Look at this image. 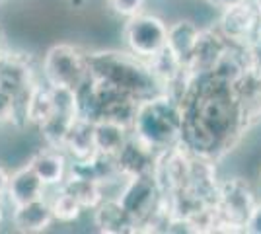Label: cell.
Returning a JSON list of instances; mask_svg holds the SVG:
<instances>
[{
	"label": "cell",
	"instance_id": "6da1fadb",
	"mask_svg": "<svg viewBox=\"0 0 261 234\" xmlns=\"http://www.w3.org/2000/svg\"><path fill=\"white\" fill-rule=\"evenodd\" d=\"M184 133L181 145L195 154L222 160L232 152L250 129L232 84L211 72L197 74L181 101Z\"/></svg>",
	"mask_w": 261,
	"mask_h": 234
},
{
	"label": "cell",
	"instance_id": "7a4b0ae2",
	"mask_svg": "<svg viewBox=\"0 0 261 234\" xmlns=\"http://www.w3.org/2000/svg\"><path fill=\"white\" fill-rule=\"evenodd\" d=\"M90 78L119 90L135 100L160 94V86L146 61L135 57L123 47L92 49L88 53Z\"/></svg>",
	"mask_w": 261,
	"mask_h": 234
},
{
	"label": "cell",
	"instance_id": "3957f363",
	"mask_svg": "<svg viewBox=\"0 0 261 234\" xmlns=\"http://www.w3.org/2000/svg\"><path fill=\"white\" fill-rule=\"evenodd\" d=\"M130 133L156 152L179 145L184 133L181 101L164 92L141 100L130 125Z\"/></svg>",
	"mask_w": 261,
	"mask_h": 234
},
{
	"label": "cell",
	"instance_id": "277c9868",
	"mask_svg": "<svg viewBox=\"0 0 261 234\" xmlns=\"http://www.w3.org/2000/svg\"><path fill=\"white\" fill-rule=\"evenodd\" d=\"M88 53L74 41H55L39 57V76L53 88L78 90L90 78Z\"/></svg>",
	"mask_w": 261,
	"mask_h": 234
},
{
	"label": "cell",
	"instance_id": "5b68a950",
	"mask_svg": "<svg viewBox=\"0 0 261 234\" xmlns=\"http://www.w3.org/2000/svg\"><path fill=\"white\" fill-rule=\"evenodd\" d=\"M257 201L259 195L248 179L240 176L220 178L215 195V207L218 213L217 232H244V224Z\"/></svg>",
	"mask_w": 261,
	"mask_h": 234
},
{
	"label": "cell",
	"instance_id": "8992f818",
	"mask_svg": "<svg viewBox=\"0 0 261 234\" xmlns=\"http://www.w3.org/2000/svg\"><path fill=\"white\" fill-rule=\"evenodd\" d=\"M121 23V47L142 61H152L166 47L168 20L160 14L144 10Z\"/></svg>",
	"mask_w": 261,
	"mask_h": 234
},
{
	"label": "cell",
	"instance_id": "52a82bcc",
	"mask_svg": "<svg viewBox=\"0 0 261 234\" xmlns=\"http://www.w3.org/2000/svg\"><path fill=\"white\" fill-rule=\"evenodd\" d=\"M117 201L125 207V211L139 224V232H146L154 215L162 209L166 195L162 193L154 174H142L135 178H127Z\"/></svg>",
	"mask_w": 261,
	"mask_h": 234
},
{
	"label": "cell",
	"instance_id": "ba28073f",
	"mask_svg": "<svg viewBox=\"0 0 261 234\" xmlns=\"http://www.w3.org/2000/svg\"><path fill=\"white\" fill-rule=\"evenodd\" d=\"M259 14L255 0H240L236 4L220 8L213 23L228 43L248 45L257 35Z\"/></svg>",
	"mask_w": 261,
	"mask_h": 234
},
{
	"label": "cell",
	"instance_id": "9c48e42d",
	"mask_svg": "<svg viewBox=\"0 0 261 234\" xmlns=\"http://www.w3.org/2000/svg\"><path fill=\"white\" fill-rule=\"evenodd\" d=\"M39 59L25 49L8 47L0 55V88L12 96H22L39 80Z\"/></svg>",
	"mask_w": 261,
	"mask_h": 234
},
{
	"label": "cell",
	"instance_id": "30bf717a",
	"mask_svg": "<svg viewBox=\"0 0 261 234\" xmlns=\"http://www.w3.org/2000/svg\"><path fill=\"white\" fill-rule=\"evenodd\" d=\"M189 164H191V150L185 148L181 143L158 152L152 174L166 197L187 186Z\"/></svg>",
	"mask_w": 261,
	"mask_h": 234
},
{
	"label": "cell",
	"instance_id": "8fae6325",
	"mask_svg": "<svg viewBox=\"0 0 261 234\" xmlns=\"http://www.w3.org/2000/svg\"><path fill=\"white\" fill-rule=\"evenodd\" d=\"M25 162L33 168V172L39 176L47 190L61 188L70 170V158L65 150L59 146L43 145V143L37 148H33Z\"/></svg>",
	"mask_w": 261,
	"mask_h": 234
},
{
	"label": "cell",
	"instance_id": "7c38bea8",
	"mask_svg": "<svg viewBox=\"0 0 261 234\" xmlns=\"http://www.w3.org/2000/svg\"><path fill=\"white\" fill-rule=\"evenodd\" d=\"M8 223L12 230L22 234L47 232L55 224V217L47 195L39 199L28 201L22 205H14L8 211Z\"/></svg>",
	"mask_w": 261,
	"mask_h": 234
},
{
	"label": "cell",
	"instance_id": "4fadbf2b",
	"mask_svg": "<svg viewBox=\"0 0 261 234\" xmlns=\"http://www.w3.org/2000/svg\"><path fill=\"white\" fill-rule=\"evenodd\" d=\"M228 45L230 43L224 39V35L215 28V23L203 25L201 35L197 39L195 49H193V55H191L189 63H187V68L195 76L197 74H207L217 65V61L226 51Z\"/></svg>",
	"mask_w": 261,
	"mask_h": 234
},
{
	"label": "cell",
	"instance_id": "5bb4252c",
	"mask_svg": "<svg viewBox=\"0 0 261 234\" xmlns=\"http://www.w3.org/2000/svg\"><path fill=\"white\" fill-rule=\"evenodd\" d=\"M156 156L158 152L152 150L148 145H144L137 137L130 133L129 141L121 148L115 156V164L123 178H135L142 174H152L154 164H156Z\"/></svg>",
	"mask_w": 261,
	"mask_h": 234
},
{
	"label": "cell",
	"instance_id": "9a60e30c",
	"mask_svg": "<svg viewBox=\"0 0 261 234\" xmlns=\"http://www.w3.org/2000/svg\"><path fill=\"white\" fill-rule=\"evenodd\" d=\"M92 224L101 234H135L139 224L125 211L117 197H108L92 211Z\"/></svg>",
	"mask_w": 261,
	"mask_h": 234
},
{
	"label": "cell",
	"instance_id": "2e32d148",
	"mask_svg": "<svg viewBox=\"0 0 261 234\" xmlns=\"http://www.w3.org/2000/svg\"><path fill=\"white\" fill-rule=\"evenodd\" d=\"M201 30H203V23L195 18H189V16H179L172 22H168L166 47L184 63L185 67L193 55V49H195L197 39L201 35Z\"/></svg>",
	"mask_w": 261,
	"mask_h": 234
},
{
	"label": "cell",
	"instance_id": "e0dca14e",
	"mask_svg": "<svg viewBox=\"0 0 261 234\" xmlns=\"http://www.w3.org/2000/svg\"><path fill=\"white\" fill-rule=\"evenodd\" d=\"M47 195V188L39 176L33 172V168L23 162L16 166L10 174V184H8V193H6V205L8 209L14 205H22L28 201L39 199Z\"/></svg>",
	"mask_w": 261,
	"mask_h": 234
},
{
	"label": "cell",
	"instance_id": "ac0fdd59",
	"mask_svg": "<svg viewBox=\"0 0 261 234\" xmlns=\"http://www.w3.org/2000/svg\"><path fill=\"white\" fill-rule=\"evenodd\" d=\"M53 110V88L39 78L30 88V92L25 94V123H28V129L37 131L51 117Z\"/></svg>",
	"mask_w": 261,
	"mask_h": 234
},
{
	"label": "cell",
	"instance_id": "d6986e66",
	"mask_svg": "<svg viewBox=\"0 0 261 234\" xmlns=\"http://www.w3.org/2000/svg\"><path fill=\"white\" fill-rule=\"evenodd\" d=\"M65 150L70 160H88L96 154V145H94V121L84 115H78L74 123L70 125L66 133Z\"/></svg>",
	"mask_w": 261,
	"mask_h": 234
},
{
	"label": "cell",
	"instance_id": "ffe728a7",
	"mask_svg": "<svg viewBox=\"0 0 261 234\" xmlns=\"http://www.w3.org/2000/svg\"><path fill=\"white\" fill-rule=\"evenodd\" d=\"M130 137V127L111 119H96L94 121V145L96 152L106 156H117L121 148Z\"/></svg>",
	"mask_w": 261,
	"mask_h": 234
},
{
	"label": "cell",
	"instance_id": "44dd1931",
	"mask_svg": "<svg viewBox=\"0 0 261 234\" xmlns=\"http://www.w3.org/2000/svg\"><path fill=\"white\" fill-rule=\"evenodd\" d=\"M47 199L53 211L55 223L59 224H74L86 213L84 207L76 201V197L70 191H66L63 186L55 190H47Z\"/></svg>",
	"mask_w": 261,
	"mask_h": 234
},
{
	"label": "cell",
	"instance_id": "7402d4cb",
	"mask_svg": "<svg viewBox=\"0 0 261 234\" xmlns=\"http://www.w3.org/2000/svg\"><path fill=\"white\" fill-rule=\"evenodd\" d=\"M103 4L108 14L119 22H125L133 16L148 10V0H103Z\"/></svg>",
	"mask_w": 261,
	"mask_h": 234
},
{
	"label": "cell",
	"instance_id": "603a6c76",
	"mask_svg": "<svg viewBox=\"0 0 261 234\" xmlns=\"http://www.w3.org/2000/svg\"><path fill=\"white\" fill-rule=\"evenodd\" d=\"M14 103H16V98L12 96L10 92L0 88V129H2V127H10L12 129Z\"/></svg>",
	"mask_w": 261,
	"mask_h": 234
},
{
	"label": "cell",
	"instance_id": "cb8c5ba5",
	"mask_svg": "<svg viewBox=\"0 0 261 234\" xmlns=\"http://www.w3.org/2000/svg\"><path fill=\"white\" fill-rule=\"evenodd\" d=\"M244 232L261 234V197H259V201H257V205L253 207L251 215L248 217L246 224H244Z\"/></svg>",
	"mask_w": 261,
	"mask_h": 234
},
{
	"label": "cell",
	"instance_id": "d4e9b609",
	"mask_svg": "<svg viewBox=\"0 0 261 234\" xmlns=\"http://www.w3.org/2000/svg\"><path fill=\"white\" fill-rule=\"evenodd\" d=\"M12 170L4 162H0V201L6 203V193H8V184H10Z\"/></svg>",
	"mask_w": 261,
	"mask_h": 234
},
{
	"label": "cell",
	"instance_id": "484cf974",
	"mask_svg": "<svg viewBox=\"0 0 261 234\" xmlns=\"http://www.w3.org/2000/svg\"><path fill=\"white\" fill-rule=\"evenodd\" d=\"M98 0H66V4H68V8L74 12H84V10H90L94 4H96Z\"/></svg>",
	"mask_w": 261,
	"mask_h": 234
},
{
	"label": "cell",
	"instance_id": "4316f807",
	"mask_svg": "<svg viewBox=\"0 0 261 234\" xmlns=\"http://www.w3.org/2000/svg\"><path fill=\"white\" fill-rule=\"evenodd\" d=\"M10 47V41H8V32L4 28V23H0V55Z\"/></svg>",
	"mask_w": 261,
	"mask_h": 234
},
{
	"label": "cell",
	"instance_id": "83f0119b",
	"mask_svg": "<svg viewBox=\"0 0 261 234\" xmlns=\"http://www.w3.org/2000/svg\"><path fill=\"white\" fill-rule=\"evenodd\" d=\"M211 8H215V10H220V8H224V6H230V4H236L240 0H205Z\"/></svg>",
	"mask_w": 261,
	"mask_h": 234
},
{
	"label": "cell",
	"instance_id": "f1b7e54d",
	"mask_svg": "<svg viewBox=\"0 0 261 234\" xmlns=\"http://www.w3.org/2000/svg\"><path fill=\"white\" fill-rule=\"evenodd\" d=\"M8 205L4 203V201H0V230H2V226L6 224V221H8Z\"/></svg>",
	"mask_w": 261,
	"mask_h": 234
},
{
	"label": "cell",
	"instance_id": "f546056e",
	"mask_svg": "<svg viewBox=\"0 0 261 234\" xmlns=\"http://www.w3.org/2000/svg\"><path fill=\"white\" fill-rule=\"evenodd\" d=\"M257 39H261V14H259V23H257V35H255Z\"/></svg>",
	"mask_w": 261,
	"mask_h": 234
},
{
	"label": "cell",
	"instance_id": "4dcf8cb0",
	"mask_svg": "<svg viewBox=\"0 0 261 234\" xmlns=\"http://www.w3.org/2000/svg\"><path fill=\"white\" fill-rule=\"evenodd\" d=\"M4 2H6V0H0V6H2V4H4Z\"/></svg>",
	"mask_w": 261,
	"mask_h": 234
},
{
	"label": "cell",
	"instance_id": "1f68e13d",
	"mask_svg": "<svg viewBox=\"0 0 261 234\" xmlns=\"http://www.w3.org/2000/svg\"><path fill=\"white\" fill-rule=\"evenodd\" d=\"M259 186H261V172H259Z\"/></svg>",
	"mask_w": 261,
	"mask_h": 234
}]
</instances>
